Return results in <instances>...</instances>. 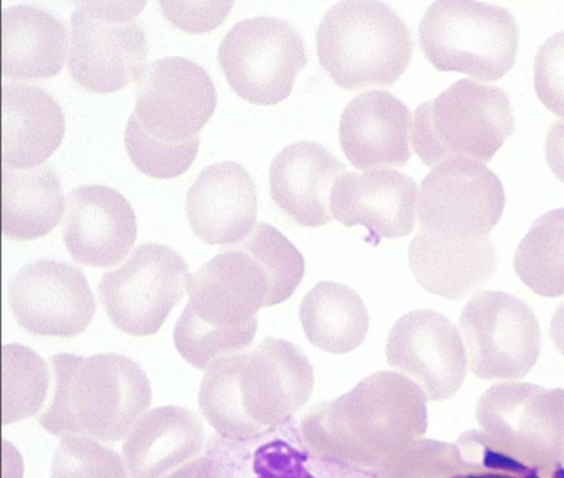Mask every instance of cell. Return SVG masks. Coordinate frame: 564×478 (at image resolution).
<instances>
[{
    "instance_id": "cell-1",
    "label": "cell",
    "mask_w": 564,
    "mask_h": 478,
    "mask_svg": "<svg viewBox=\"0 0 564 478\" xmlns=\"http://www.w3.org/2000/svg\"><path fill=\"white\" fill-rule=\"evenodd\" d=\"M425 401L405 374L380 370L338 400L313 406L302 420L304 444L344 466H383L424 435Z\"/></svg>"
},
{
    "instance_id": "cell-23",
    "label": "cell",
    "mask_w": 564,
    "mask_h": 478,
    "mask_svg": "<svg viewBox=\"0 0 564 478\" xmlns=\"http://www.w3.org/2000/svg\"><path fill=\"white\" fill-rule=\"evenodd\" d=\"M267 436L268 432L253 437L254 448L249 439L227 437L209 455L218 478H379L365 468L322 458L304 442Z\"/></svg>"
},
{
    "instance_id": "cell-33",
    "label": "cell",
    "mask_w": 564,
    "mask_h": 478,
    "mask_svg": "<svg viewBox=\"0 0 564 478\" xmlns=\"http://www.w3.org/2000/svg\"><path fill=\"white\" fill-rule=\"evenodd\" d=\"M534 88L540 101L564 119V31L550 37L536 53Z\"/></svg>"
},
{
    "instance_id": "cell-11",
    "label": "cell",
    "mask_w": 564,
    "mask_h": 478,
    "mask_svg": "<svg viewBox=\"0 0 564 478\" xmlns=\"http://www.w3.org/2000/svg\"><path fill=\"white\" fill-rule=\"evenodd\" d=\"M186 290L189 303L174 328V346L187 363L205 370L219 357L252 346L258 312L207 265L189 275Z\"/></svg>"
},
{
    "instance_id": "cell-16",
    "label": "cell",
    "mask_w": 564,
    "mask_h": 478,
    "mask_svg": "<svg viewBox=\"0 0 564 478\" xmlns=\"http://www.w3.org/2000/svg\"><path fill=\"white\" fill-rule=\"evenodd\" d=\"M137 216L120 192L105 185L76 187L66 196L64 240L80 265L111 268L131 253Z\"/></svg>"
},
{
    "instance_id": "cell-34",
    "label": "cell",
    "mask_w": 564,
    "mask_h": 478,
    "mask_svg": "<svg viewBox=\"0 0 564 478\" xmlns=\"http://www.w3.org/2000/svg\"><path fill=\"white\" fill-rule=\"evenodd\" d=\"M235 2H160L161 11L170 24L189 34H204L217 30L226 21Z\"/></svg>"
},
{
    "instance_id": "cell-4",
    "label": "cell",
    "mask_w": 564,
    "mask_h": 478,
    "mask_svg": "<svg viewBox=\"0 0 564 478\" xmlns=\"http://www.w3.org/2000/svg\"><path fill=\"white\" fill-rule=\"evenodd\" d=\"M513 132L508 94L496 85L460 79L417 107L411 141L417 157L434 169L447 161L485 164Z\"/></svg>"
},
{
    "instance_id": "cell-24",
    "label": "cell",
    "mask_w": 564,
    "mask_h": 478,
    "mask_svg": "<svg viewBox=\"0 0 564 478\" xmlns=\"http://www.w3.org/2000/svg\"><path fill=\"white\" fill-rule=\"evenodd\" d=\"M2 115V160L9 169H37L64 141V110L43 88L4 84Z\"/></svg>"
},
{
    "instance_id": "cell-25",
    "label": "cell",
    "mask_w": 564,
    "mask_h": 478,
    "mask_svg": "<svg viewBox=\"0 0 564 478\" xmlns=\"http://www.w3.org/2000/svg\"><path fill=\"white\" fill-rule=\"evenodd\" d=\"M68 56V31L52 13L17 4L2 13V74L15 80L56 77Z\"/></svg>"
},
{
    "instance_id": "cell-32",
    "label": "cell",
    "mask_w": 564,
    "mask_h": 478,
    "mask_svg": "<svg viewBox=\"0 0 564 478\" xmlns=\"http://www.w3.org/2000/svg\"><path fill=\"white\" fill-rule=\"evenodd\" d=\"M455 446L434 441H415L389 458L379 478H455L465 475Z\"/></svg>"
},
{
    "instance_id": "cell-30",
    "label": "cell",
    "mask_w": 564,
    "mask_h": 478,
    "mask_svg": "<svg viewBox=\"0 0 564 478\" xmlns=\"http://www.w3.org/2000/svg\"><path fill=\"white\" fill-rule=\"evenodd\" d=\"M4 422L37 413L52 387L51 369L31 348L7 344L2 350Z\"/></svg>"
},
{
    "instance_id": "cell-22",
    "label": "cell",
    "mask_w": 564,
    "mask_h": 478,
    "mask_svg": "<svg viewBox=\"0 0 564 478\" xmlns=\"http://www.w3.org/2000/svg\"><path fill=\"white\" fill-rule=\"evenodd\" d=\"M411 271L425 292L460 301L495 274L496 249L489 238H454L420 229L411 241Z\"/></svg>"
},
{
    "instance_id": "cell-2",
    "label": "cell",
    "mask_w": 564,
    "mask_h": 478,
    "mask_svg": "<svg viewBox=\"0 0 564 478\" xmlns=\"http://www.w3.org/2000/svg\"><path fill=\"white\" fill-rule=\"evenodd\" d=\"M52 404L42 420L47 428L87 427L101 436H122L151 405L150 379L128 357L53 356Z\"/></svg>"
},
{
    "instance_id": "cell-20",
    "label": "cell",
    "mask_w": 564,
    "mask_h": 478,
    "mask_svg": "<svg viewBox=\"0 0 564 478\" xmlns=\"http://www.w3.org/2000/svg\"><path fill=\"white\" fill-rule=\"evenodd\" d=\"M187 220L208 245L230 246L248 238L258 217L257 186L243 165H209L187 192Z\"/></svg>"
},
{
    "instance_id": "cell-17",
    "label": "cell",
    "mask_w": 564,
    "mask_h": 478,
    "mask_svg": "<svg viewBox=\"0 0 564 478\" xmlns=\"http://www.w3.org/2000/svg\"><path fill=\"white\" fill-rule=\"evenodd\" d=\"M564 410L563 394L519 382H500L482 394L477 419L503 453L543 457Z\"/></svg>"
},
{
    "instance_id": "cell-19",
    "label": "cell",
    "mask_w": 564,
    "mask_h": 478,
    "mask_svg": "<svg viewBox=\"0 0 564 478\" xmlns=\"http://www.w3.org/2000/svg\"><path fill=\"white\" fill-rule=\"evenodd\" d=\"M411 111L383 89L358 94L339 122V142L356 169L392 170L411 159Z\"/></svg>"
},
{
    "instance_id": "cell-36",
    "label": "cell",
    "mask_w": 564,
    "mask_h": 478,
    "mask_svg": "<svg viewBox=\"0 0 564 478\" xmlns=\"http://www.w3.org/2000/svg\"><path fill=\"white\" fill-rule=\"evenodd\" d=\"M455 478H564V468L556 467L550 475H544L540 468L528 467L527 464L501 471L465 472Z\"/></svg>"
},
{
    "instance_id": "cell-10",
    "label": "cell",
    "mask_w": 564,
    "mask_h": 478,
    "mask_svg": "<svg viewBox=\"0 0 564 478\" xmlns=\"http://www.w3.org/2000/svg\"><path fill=\"white\" fill-rule=\"evenodd\" d=\"M500 178L476 161H447L425 176L419 195L422 229L454 238H489L503 216Z\"/></svg>"
},
{
    "instance_id": "cell-26",
    "label": "cell",
    "mask_w": 564,
    "mask_h": 478,
    "mask_svg": "<svg viewBox=\"0 0 564 478\" xmlns=\"http://www.w3.org/2000/svg\"><path fill=\"white\" fill-rule=\"evenodd\" d=\"M65 209L59 177L47 164L33 170H15L3 165L4 238L17 241L42 239L56 229Z\"/></svg>"
},
{
    "instance_id": "cell-5",
    "label": "cell",
    "mask_w": 564,
    "mask_h": 478,
    "mask_svg": "<svg viewBox=\"0 0 564 478\" xmlns=\"http://www.w3.org/2000/svg\"><path fill=\"white\" fill-rule=\"evenodd\" d=\"M420 46L441 73L503 78L518 61L519 26L508 9L474 0H438L419 26Z\"/></svg>"
},
{
    "instance_id": "cell-21",
    "label": "cell",
    "mask_w": 564,
    "mask_h": 478,
    "mask_svg": "<svg viewBox=\"0 0 564 478\" xmlns=\"http://www.w3.org/2000/svg\"><path fill=\"white\" fill-rule=\"evenodd\" d=\"M344 172L346 165L325 146L311 141L295 142L272 161V200L295 225H328L334 218V186Z\"/></svg>"
},
{
    "instance_id": "cell-28",
    "label": "cell",
    "mask_w": 564,
    "mask_h": 478,
    "mask_svg": "<svg viewBox=\"0 0 564 478\" xmlns=\"http://www.w3.org/2000/svg\"><path fill=\"white\" fill-rule=\"evenodd\" d=\"M514 271L536 294H564V208L540 217L519 245Z\"/></svg>"
},
{
    "instance_id": "cell-8",
    "label": "cell",
    "mask_w": 564,
    "mask_h": 478,
    "mask_svg": "<svg viewBox=\"0 0 564 478\" xmlns=\"http://www.w3.org/2000/svg\"><path fill=\"white\" fill-rule=\"evenodd\" d=\"M189 280L185 259L167 246L143 243L98 283V298L111 324L132 337H150L182 301Z\"/></svg>"
},
{
    "instance_id": "cell-31",
    "label": "cell",
    "mask_w": 564,
    "mask_h": 478,
    "mask_svg": "<svg viewBox=\"0 0 564 478\" xmlns=\"http://www.w3.org/2000/svg\"><path fill=\"white\" fill-rule=\"evenodd\" d=\"M199 137L186 142H165L143 128L135 111L128 120L124 145L129 159L147 176L174 178L185 174L194 164L199 150Z\"/></svg>"
},
{
    "instance_id": "cell-14",
    "label": "cell",
    "mask_w": 564,
    "mask_h": 478,
    "mask_svg": "<svg viewBox=\"0 0 564 478\" xmlns=\"http://www.w3.org/2000/svg\"><path fill=\"white\" fill-rule=\"evenodd\" d=\"M387 359L391 368L417 383L430 401L455 395L467 377V355L459 330L434 311L402 316L389 333Z\"/></svg>"
},
{
    "instance_id": "cell-3",
    "label": "cell",
    "mask_w": 564,
    "mask_h": 478,
    "mask_svg": "<svg viewBox=\"0 0 564 478\" xmlns=\"http://www.w3.org/2000/svg\"><path fill=\"white\" fill-rule=\"evenodd\" d=\"M317 56L344 89L392 87L409 69L414 43L393 9L371 0L335 3L316 34Z\"/></svg>"
},
{
    "instance_id": "cell-15",
    "label": "cell",
    "mask_w": 564,
    "mask_h": 478,
    "mask_svg": "<svg viewBox=\"0 0 564 478\" xmlns=\"http://www.w3.org/2000/svg\"><path fill=\"white\" fill-rule=\"evenodd\" d=\"M315 387V370L295 344L268 337L246 352L240 370L245 413L257 426L276 428L302 409Z\"/></svg>"
},
{
    "instance_id": "cell-6",
    "label": "cell",
    "mask_w": 564,
    "mask_h": 478,
    "mask_svg": "<svg viewBox=\"0 0 564 478\" xmlns=\"http://www.w3.org/2000/svg\"><path fill=\"white\" fill-rule=\"evenodd\" d=\"M147 2H78L70 17L68 73L96 94L118 93L141 73L148 40L140 15Z\"/></svg>"
},
{
    "instance_id": "cell-18",
    "label": "cell",
    "mask_w": 564,
    "mask_h": 478,
    "mask_svg": "<svg viewBox=\"0 0 564 478\" xmlns=\"http://www.w3.org/2000/svg\"><path fill=\"white\" fill-rule=\"evenodd\" d=\"M419 186L397 170L344 173L335 183L330 209L343 226H362L378 239H402L415 227Z\"/></svg>"
},
{
    "instance_id": "cell-12",
    "label": "cell",
    "mask_w": 564,
    "mask_h": 478,
    "mask_svg": "<svg viewBox=\"0 0 564 478\" xmlns=\"http://www.w3.org/2000/svg\"><path fill=\"white\" fill-rule=\"evenodd\" d=\"M135 85L138 119L160 141L194 140L217 109L212 77L185 57H164L143 66Z\"/></svg>"
},
{
    "instance_id": "cell-13",
    "label": "cell",
    "mask_w": 564,
    "mask_h": 478,
    "mask_svg": "<svg viewBox=\"0 0 564 478\" xmlns=\"http://www.w3.org/2000/svg\"><path fill=\"white\" fill-rule=\"evenodd\" d=\"M8 298L18 325L37 337L74 338L97 311L83 271L47 259L21 268L9 281Z\"/></svg>"
},
{
    "instance_id": "cell-27",
    "label": "cell",
    "mask_w": 564,
    "mask_h": 478,
    "mask_svg": "<svg viewBox=\"0 0 564 478\" xmlns=\"http://www.w3.org/2000/svg\"><path fill=\"white\" fill-rule=\"evenodd\" d=\"M300 321L313 346L330 355H347L365 343L369 312L348 285L322 281L304 296Z\"/></svg>"
},
{
    "instance_id": "cell-35",
    "label": "cell",
    "mask_w": 564,
    "mask_h": 478,
    "mask_svg": "<svg viewBox=\"0 0 564 478\" xmlns=\"http://www.w3.org/2000/svg\"><path fill=\"white\" fill-rule=\"evenodd\" d=\"M545 159L553 173L564 183V120H557L550 128L545 140Z\"/></svg>"
},
{
    "instance_id": "cell-29",
    "label": "cell",
    "mask_w": 564,
    "mask_h": 478,
    "mask_svg": "<svg viewBox=\"0 0 564 478\" xmlns=\"http://www.w3.org/2000/svg\"><path fill=\"white\" fill-rule=\"evenodd\" d=\"M245 352L219 357L205 369L199 391V406L205 417L224 437L252 439L271 428L257 426L246 415L240 396V370Z\"/></svg>"
},
{
    "instance_id": "cell-9",
    "label": "cell",
    "mask_w": 564,
    "mask_h": 478,
    "mask_svg": "<svg viewBox=\"0 0 564 478\" xmlns=\"http://www.w3.org/2000/svg\"><path fill=\"white\" fill-rule=\"evenodd\" d=\"M459 334L468 369L482 381L521 379L539 359V321L512 294H474L459 316Z\"/></svg>"
},
{
    "instance_id": "cell-7",
    "label": "cell",
    "mask_w": 564,
    "mask_h": 478,
    "mask_svg": "<svg viewBox=\"0 0 564 478\" xmlns=\"http://www.w3.org/2000/svg\"><path fill=\"white\" fill-rule=\"evenodd\" d=\"M218 64L232 91L250 105L275 106L289 98L307 66L303 39L279 18L237 22L221 42Z\"/></svg>"
}]
</instances>
